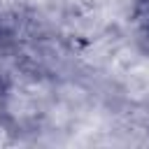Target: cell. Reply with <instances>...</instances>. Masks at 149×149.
Here are the masks:
<instances>
[{
	"mask_svg": "<svg viewBox=\"0 0 149 149\" xmlns=\"http://www.w3.org/2000/svg\"><path fill=\"white\" fill-rule=\"evenodd\" d=\"M128 23L135 47L149 58V0H130Z\"/></svg>",
	"mask_w": 149,
	"mask_h": 149,
	"instance_id": "6da1fadb",
	"label": "cell"
}]
</instances>
